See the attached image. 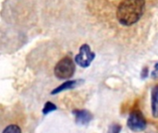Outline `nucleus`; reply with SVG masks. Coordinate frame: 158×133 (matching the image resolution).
<instances>
[{
  "label": "nucleus",
  "instance_id": "20e7f679",
  "mask_svg": "<svg viewBox=\"0 0 158 133\" xmlns=\"http://www.w3.org/2000/svg\"><path fill=\"white\" fill-rule=\"evenodd\" d=\"M128 127L135 132L143 131L146 128V120L139 111H133L128 119Z\"/></svg>",
  "mask_w": 158,
  "mask_h": 133
},
{
  "label": "nucleus",
  "instance_id": "9d476101",
  "mask_svg": "<svg viewBox=\"0 0 158 133\" xmlns=\"http://www.w3.org/2000/svg\"><path fill=\"white\" fill-rule=\"evenodd\" d=\"M121 131V127L120 125H118V124H113L109 130H108V132L107 133H119Z\"/></svg>",
  "mask_w": 158,
  "mask_h": 133
},
{
  "label": "nucleus",
  "instance_id": "7ed1b4c3",
  "mask_svg": "<svg viewBox=\"0 0 158 133\" xmlns=\"http://www.w3.org/2000/svg\"><path fill=\"white\" fill-rule=\"evenodd\" d=\"M94 57L95 55L94 52H92L90 46L88 44H83L81 46L79 54L75 56V61L80 67L87 68L91 65Z\"/></svg>",
  "mask_w": 158,
  "mask_h": 133
},
{
  "label": "nucleus",
  "instance_id": "39448f33",
  "mask_svg": "<svg viewBox=\"0 0 158 133\" xmlns=\"http://www.w3.org/2000/svg\"><path fill=\"white\" fill-rule=\"evenodd\" d=\"M75 116V121L80 126H85L93 119V115L87 110H75L73 111Z\"/></svg>",
  "mask_w": 158,
  "mask_h": 133
},
{
  "label": "nucleus",
  "instance_id": "423d86ee",
  "mask_svg": "<svg viewBox=\"0 0 158 133\" xmlns=\"http://www.w3.org/2000/svg\"><path fill=\"white\" fill-rule=\"evenodd\" d=\"M80 81H66L64 82L63 84H61L60 86H58L56 89H55L51 94H56L58 93H61L63 91H66V90H70V89H74L78 83H79Z\"/></svg>",
  "mask_w": 158,
  "mask_h": 133
},
{
  "label": "nucleus",
  "instance_id": "f257e3e1",
  "mask_svg": "<svg viewBox=\"0 0 158 133\" xmlns=\"http://www.w3.org/2000/svg\"><path fill=\"white\" fill-rule=\"evenodd\" d=\"M145 0H123L117 9L118 20L125 26L136 23L143 15Z\"/></svg>",
  "mask_w": 158,
  "mask_h": 133
},
{
  "label": "nucleus",
  "instance_id": "6e6552de",
  "mask_svg": "<svg viewBox=\"0 0 158 133\" xmlns=\"http://www.w3.org/2000/svg\"><path fill=\"white\" fill-rule=\"evenodd\" d=\"M56 109V106L53 103L47 102V103L45 104L44 109H43V114H44V115H47L48 113H50V112H52V111H55Z\"/></svg>",
  "mask_w": 158,
  "mask_h": 133
},
{
  "label": "nucleus",
  "instance_id": "1a4fd4ad",
  "mask_svg": "<svg viewBox=\"0 0 158 133\" xmlns=\"http://www.w3.org/2000/svg\"><path fill=\"white\" fill-rule=\"evenodd\" d=\"M2 133H21V131L17 125H9L3 131Z\"/></svg>",
  "mask_w": 158,
  "mask_h": 133
},
{
  "label": "nucleus",
  "instance_id": "f03ea898",
  "mask_svg": "<svg viewBox=\"0 0 158 133\" xmlns=\"http://www.w3.org/2000/svg\"><path fill=\"white\" fill-rule=\"evenodd\" d=\"M75 72V64L73 60L67 56L62 58L55 67V75L60 80H67L73 76Z\"/></svg>",
  "mask_w": 158,
  "mask_h": 133
},
{
  "label": "nucleus",
  "instance_id": "9b49d317",
  "mask_svg": "<svg viewBox=\"0 0 158 133\" xmlns=\"http://www.w3.org/2000/svg\"><path fill=\"white\" fill-rule=\"evenodd\" d=\"M152 77L154 79H158V63L155 66V70L152 73Z\"/></svg>",
  "mask_w": 158,
  "mask_h": 133
},
{
  "label": "nucleus",
  "instance_id": "0eeeda50",
  "mask_svg": "<svg viewBox=\"0 0 158 133\" xmlns=\"http://www.w3.org/2000/svg\"><path fill=\"white\" fill-rule=\"evenodd\" d=\"M152 113L154 118H158V85L152 91Z\"/></svg>",
  "mask_w": 158,
  "mask_h": 133
}]
</instances>
